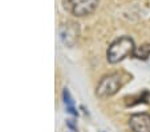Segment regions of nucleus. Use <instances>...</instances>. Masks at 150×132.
<instances>
[{
  "mask_svg": "<svg viewBox=\"0 0 150 132\" xmlns=\"http://www.w3.org/2000/svg\"><path fill=\"white\" fill-rule=\"evenodd\" d=\"M134 56L137 59H142V60H146L150 56V46L149 44H145V46H141L139 48H137L134 51Z\"/></svg>",
  "mask_w": 150,
  "mask_h": 132,
  "instance_id": "nucleus-5",
  "label": "nucleus"
},
{
  "mask_svg": "<svg viewBox=\"0 0 150 132\" xmlns=\"http://www.w3.org/2000/svg\"><path fill=\"white\" fill-rule=\"evenodd\" d=\"M134 51H136V47H134L133 39L129 36H122L110 44L106 55H108L109 63L114 64L124 60L130 55H134Z\"/></svg>",
  "mask_w": 150,
  "mask_h": 132,
  "instance_id": "nucleus-1",
  "label": "nucleus"
},
{
  "mask_svg": "<svg viewBox=\"0 0 150 132\" xmlns=\"http://www.w3.org/2000/svg\"><path fill=\"white\" fill-rule=\"evenodd\" d=\"M122 86V80L121 76L118 73H112L105 76L97 86V91L96 95L101 99L109 98V96H113Z\"/></svg>",
  "mask_w": 150,
  "mask_h": 132,
  "instance_id": "nucleus-3",
  "label": "nucleus"
},
{
  "mask_svg": "<svg viewBox=\"0 0 150 132\" xmlns=\"http://www.w3.org/2000/svg\"><path fill=\"white\" fill-rule=\"evenodd\" d=\"M100 0H62L64 8L71 15L82 17L91 15L97 8Z\"/></svg>",
  "mask_w": 150,
  "mask_h": 132,
  "instance_id": "nucleus-2",
  "label": "nucleus"
},
{
  "mask_svg": "<svg viewBox=\"0 0 150 132\" xmlns=\"http://www.w3.org/2000/svg\"><path fill=\"white\" fill-rule=\"evenodd\" d=\"M129 124L133 132H150V115L144 112L134 113L132 115Z\"/></svg>",
  "mask_w": 150,
  "mask_h": 132,
  "instance_id": "nucleus-4",
  "label": "nucleus"
}]
</instances>
